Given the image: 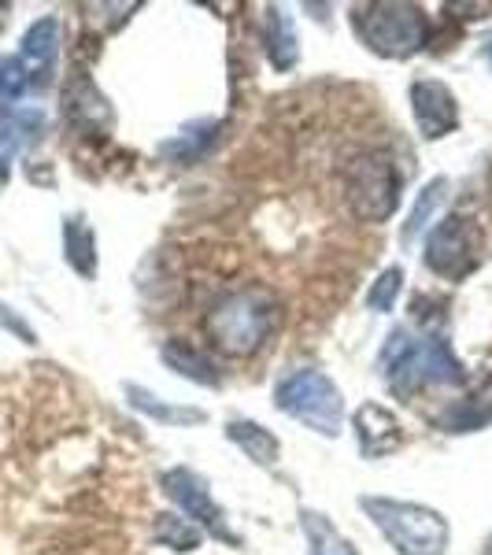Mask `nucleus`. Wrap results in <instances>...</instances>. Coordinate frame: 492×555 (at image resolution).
Returning <instances> with one entry per match:
<instances>
[{
  "label": "nucleus",
  "mask_w": 492,
  "mask_h": 555,
  "mask_svg": "<svg viewBox=\"0 0 492 555\" xmlns=\"http://www.w3.org/2000/svg\"><path fill=\"white\" fill-rule=\"evenodd\" d=\"M164 486H167V492H171L174 504H182L185 512H190L200 526H208V530L219 537V541H226V537L234 541V533L226 530V518H222L219 504L211 500V492H208V486H204V478H196L193 470L178 467V470L167 474Z\"/></svg>",
  "instance_id": "nucleus-7"
},
{
  "label": "nucleus",
  "mask_w": 492,
  "mask_h": 555,
  "mask_svg": "<svg viewBox=\"0 0 492 555\" xmlns=\"http://www.w3.org/2000/svg\"><path fill=\"white\" fill-rule=\"evenodd\" d=\"M130 392H133V404H138L141 411H148V415H156V418H167V423H200V418H204V411H182V408L152 404V397L145 389H130Z\"/></svg>",
  "instance_id": "nucleus-20"
},
{
  "label": "nucleus",
  "mask_w": 492,
  "mask_h": 555,
  "mask_svg": "<svg viewBox=\"0 0 492 555\" xmlns=\"http://www.w3.org/2000/svg\"><path fill=\"white\" fill-rule=\"evenodd\" d=\"M30 86V75H26V64L20 56H8L0 64V104H15Z\"/></svg>",
  "instance_id": "nucleus-16"
},
{
  "label": "nucleus",
  "mask_w": 492,
  "mask_h": 555,
  "mask_svg": "<svg viewBox=\"0 0 492 555\" xmlns=\"http://www.w3.org/2000/svg\"><path fill=\"white\" fill-rule=\"evenodd\" d=\"M56 38H60L56 20H38L23 38V60H30V64H38V67H49L52 56H56Z\"/></svg>",
  "instance_id": "nucleus-11"
},
{
  "label": "nucleus",
  "mask_w": 492,
  "mask_h": 555,
  "mask_svg": "<svg viewBox=\"0 0 492 555\" xmlns=\"http://www.w3.org/2000/svg\"><path fill=\"white\" fill-rule=\"evenodd\" d=\"M267 26H271V56H274V67H289L293 60H297V41H293L289 23H285L279 12H271Z\"/></svg>",
  "instance_id": "nucleus-17"
},
{
  "label": "nucleus",
  "mask_w": 492,
  "mask_h": 555,
  "mask_svg": "<svg viewBox=\"0 0 492 555\" xmlns=\"http://www.w3.org/2000/svg\"><path fill=\"white\" fill-rule=\"evenodd\" d=\"M164 360L174 366V371H182L185 378H193V382H204V385H215L219 382V374H215V366L208 363V356L204 352H196L193 345H185V341H171L164 348Z\"/></svg>",
  "instance_id": "nucleus-9"
},
{
  "label": "nucleus",
  "mask_w": 492,
  "mask_h": 555,
  "mask_svg": "<svg viewBox=\"0 0 492 555\" xmlns=\"http://www.w3.org/2000/svg\"><path fill=\"white\" fill-rule=\"evenodd\" d=\"M489 60H492V44H489Z\"/></svg>",
  "instance_id": "nucleus-22"
},
{
  "label": "nucleus",
  "mask_w": 492,
  "mask_h": 555,
  "mask_svg": "<svg viewBox=\"0 0 492 555\" xmlns=\"http://www.w3.org/2000/svg\"><path fill=\"white\" fill-rule=\"evenodd\" d=\"M8 178H12V167H8V159L0 156V190L8 185Z\"/></svg>",
  "instance_id": "nucleus-21"
},
{
  "label": "nucleus",
  "mask_w": 492,
  "mask_h": 555,
  "mask_svg": "<svg viewBox=\"0 0 492 555\" xmlns=\"http://www.w3.org/2000/svg\"><path fill=\"white\" fill-rule=\"evenodd\" d=\"M67 259L78 274L93 278V267H96V256H93V234L82 219H70L67 222Z\"/></svg>",
  "instance_id": "nucleus-13"
},
{
  "label": "nucleus",
  "mask_w": 492,
  "mask_h": 555,
  "mask_svg": "<svg viewBox=\"0 0 492 555\" xmlns=\"http://www.w3.org/2000/svg\"><path fill=\"white\" fill-rule=\"evenodd\" d=\"M38 130H41V112H15V115H8V122H0V141H8V145H26Z\"/></svg>",
  "instance_id": "nucleus-18"
},
{
  "label": "nucleus",
  "mask_w": 492,
  "mask_h": 555,
  "mask_svg": "<svg viewBox=\"0 0 492 555\" xmlns=\"http://www.w3.org/2000/svg\"><path fill=\"white\" fill-rule=\"evenodd\" d=\"M156 537H159V541H167V548H174V552H190V548L200 544V530H196L190 518H178V515L159 518Z\"/></svg>",
  "instance_id": "nucleus-14"
},
{
  "label": "nucleus",
  "mask_w": 492,
  "mask_h": 555,
  "mask_svg": "<svg viewBox=\"0 0 492 555\" xmlns=\"http://www.w3.org/2000/svg\"><path fill=\"white\" fill-rule=\"evenodd\" d=\"M230 441H237L241 449H245L253 460H259L263 467H271L274 460H279V437L267 434L263 426H253V423H234L226 429Z\"/></svg>",
  "instance_id": "nucleus-10"
},
{
  "label": "nucleus",
  "mask_w": 492,
  "mask_h": 555,
  "mask_svg": "<svg viewBox=\"0 0 492 555\" xmlns=\"http://www.w3.org/2000/svg\"><path fill=\"white\" fill-rule=\"evenodd\" d=\"M303 530H308V537H311V552L315 555H355L352 544H348L322 515H311V512L303 515Z\"/></svg>",
  "instance_id": "nucleus-12"
},
{
  "label": "nucleus",
  "mask_w": 492,
  "mask_h": 555,
  "mask_svg": "<svg viewBox=\"0 0 492 555\" xmlns=\"http://www.w3.org/2000/svg\"><path fill=\"white\" fill-rule=\"evenodd\" d=\"M481 248H485V237H481L478 222L449 215L426 241V267L449 282H459L481 263Z\"/></svg>",
  "instance_id": "nucleus-6"
},
{
  "label": "nucleus",
  "mask_w": 492,
  "mask_h": 555,
  "mask_svg": "<svg viewBox=\"0 0 492 555\" xmlns=\"http://www.w3.org/2000/svg\"><path fill=\"white\" fill-rule=\"evenodd\" d=\"M279 322V300L263 285H248L230 297H222L204 319L211 345L226 356H253L259 345L271 337Z\"/></svg>",
  "instance_id": "nucleus-1"
},
{
  "label": "nucleus",
  "mask_w": 492,
  "mask_h": 555,
  "mask_svg": "<svg viewBox=\"0 0 492 555\" xmlns=\"http://www.w3.org/2000/svg\"><path fill=\"white\" fill-rule=\"evenodd\" d=\"M279 408L285 415L300 418L303 426L319 429V434H326V437L341 434L345 400H341V392H337V385L322 371H300V374H293L289 382H282Z\"/></svg>",
  "instance_id": "nucleus-3"
},
{
  "label": "nucleus",
  "mask_w": 492,
  "mask_h": 555,
  "mask_svg": "<svg viewBox=\"0 0 492 555\" xmlns=\"http://www.w3.org/2000/svg\"><path fill=\"white\" fill-rule=\"evenodd\" d=\"M411 107L426 138H444L459 127V107H455L452 89L444 82H415L411 86Z\"/></svg>",
  "instance_id": "nucleus-8"
},
{
  "label": "nucleus",
  "mask_w": 492,
  "mask_h": 555,
  "mask_svg": "<svg viewBox=\"0 0 492 555\" xmlns=\"http://www.w3.org/2000/svg\"><path fill=\"white\" fill-rule=\"evenodd\" d=\"M363 507L400 555H441L449 544V526L429 507L397 504V500H363Z\"/></svg>",
  "instance_id": "nucleus-2"
},
{
  "label": "nucleus",
  "mask_w": 492,
  "mask_h": 555,
  "mask_svg": "<svg viewBox=\"0 0 492 555\" xmlns=\"http://www.w3.org/2000/svg\"><path fill=\"white\" fill-rule=\"evenodd\" d=\"M444 201V178H437V182H429L423 196H418V204L411 208L407 215V227H404V241H415L418 234H423V227H426V219L437 211V204Z\"/></svg>",
  "instance_id": "nucleus-15"
},
{
  "label": "nucleus",
  "mask_w": 492,
  "mask_h": 555,
  "mask_svg": "<svg viewBox=\"0 0 492 555\" xmlns=\"http://www.w3.org/2000/svg\"><path fill=\"white\" fill-rule=\"evenodd\" d=\"M400 285H404V271L400 267H389V271H381V278L374 282V289H371V308H378V311H392V304H397V293H400Z\"/></svg>",
  "instance_id": "nucleus-19"
},
{
  "label": "nucleus",
  "mask_w": 492,
  "mask_h": 555,
  "mask_svg": "<svg viewBox=\"0 0 492 555\" xmlns=\"http://www.w3.org/2000/svg\"><path fill=\"white\" fill-rule=\"evenodd\" d=\"M345 190H348V204L360 219L381 222L386 215H392L400 201V178L397 167L389 164L378 152H363L348 164L345 171Z\"/></svg>",
  "instance_id": "nucleus-5"
},
{
  "label": "nucleus",
  "mask_w": 492,
  "mask_h": 555,
  "mask_svg": "<svg viewBox=\"0 0 492 555\" xmlns=\"http://www.w3.org/2000/svg\"><path fill=\"white\" fill-rule=\"evenodd\" d=\"M355 30L381 56H411L426 44V15L411 4H371L355 15Z\"/></svg>",
  "instance_id": "nucleus-4"
}]
</instances>
